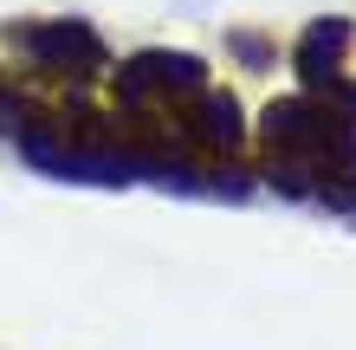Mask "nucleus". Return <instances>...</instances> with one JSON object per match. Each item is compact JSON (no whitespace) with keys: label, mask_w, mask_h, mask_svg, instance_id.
<instances>
[{"label":"nucleus","mask_w":356,"mask_h":350,"mask_svg":"<svg viewBox=\"0 0 356 350\" xmlns=\"http://www.w3.org/2000/svg\"><path fill=\"white\" fill-rule=\"evenodd\" d=\"M7 46L39 58L46 72H104L111 65V52H104V39L85 26V19H33V26H7Z\"/></svg>","instance_id":"nucleus-1"},{"label":"nucleus","mask_w":356,"mask_h":350,"mask_svg":"<svg viewBox=\"0 0 356 350\" xmlns=\"http://www.w3.org/2000/svg\"><path fill=\"white\" fill-rule=\"evenodd\" d=\"M117 91H123L130 111H149V104H175V97L207 91V72H201V58H188V52H136L130 65L117 72Z\"/></svg>","instance_id":"nucleus-2"},{"label":"nucleus","mask_w":356,"mask_h":350,"mask_svg":"<svg viewBox=\"0 0 356 350\" xmlns=\"http://www.w3.org/2000/svg\"><path fill=\"white\" fill-rule=\"evenodd\" d=\"M188 136L207 143V150H234V143H240V104H234V97H220V91H195Z\"/></svg>","instance_id":"nucleus-3"},{"label":"nucleus","mask_w":356,"mask_h":350,"mask_svg":"<svg viewBox=\"0 0 356 350\" xmlns=\"http://www.w3.org/2000/svg\"><path fill=\"white\" fill-rule=\"evenodd\" d=\"M350 46V26L343 19H318L305 39H298V72L311 78V85H324V78H337V58Z\"/></svg>","instance_id":"nucleus-4"}]
</instances>
